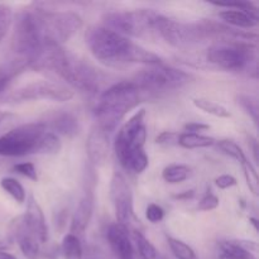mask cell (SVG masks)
<instances>
[{
  "label": "cell",
  "mask_w": 259,
  "mask_h": 259,
  "mask_svg": "<svg viewBox=\"0 0 259 259\" xmlns=\"http://www.w3.org/2000/svg\"><path fill=\"white\" fill-rule=\"evenodd\" d=\"M210 126L206 125V124H201V123H189L185 125V131L186 133H195L199 134V132H204L207 131Z\"/></svg>",
  "instance_id": "obj_40"
},
{
  "label": "cell",
  "mask_w": 259,
  "mask_h": 259,
  "mask_svg": "<svg viewBox=\"0 0 259 259\" xmlns=\"http://www.w3.org/2000/svg\"><path fill=\"white\" fill-rule=\"evenodd\" d=\"M29 66V61L25 57H18L14 60L7 61L0 65V94L9 86L10 81L23 72L24 68Z\"/></svg>",
  "instance_id": "obj_18"
},
{
  "label": "cell",
  "mask_w": 259,
  "mask_h": 259,
  "mask_svg": "<svg viewBox=\"0 0 259 259\" xmlns=\"http://www.w3.org/2000/svg\"><path fill=\"white\" fill-rule=\"evenodd\" d=\"M62 252L66 259H95L91 254H86L80 238L67 234L62 240Z\"/></svg>",
  "instance_id": "obj_21"
},
{
  "label": "cell",
  "mask_w": 259,
  "mask_h": 259,
  "mask_svg": "<svg viewBox=\"0 0 259 259\" xmlns=\"http://www.w3.org/2000/svg\"><path fill=\"white\" fill-rule=\"evenodd\" d=\"M157 32L169 45L175 47H184V46L194 45L200 42L204 38L209 37L206 25L185 24L177 20L159 15L156 27Z\"/></svg>",
  "instance_id": "obj_10"
},
{
  "label": "cell",
  "mask_w": 259,
  "mask_h": 259,
  "mask_svg": "<svg viewBox=\"0 0 259 259\" xmlns=\"http://www.w3.org/2000/svg\"><path fill=\"white\" fill-rule=\"evenodd\" d=\"M219 197L215 196L212 192H207L204 197L201 199V201L199 202V210L201 211H210V210H214L219 206Z\"/></svg>",
  "instance_id": "obj_35"
},
{
  "label": "cell",
  "mask_w": 259,
  "mask_h": 259,
  "mask_svg": "<svg viewBox=\"0 0 259 259\" xmlns=\"http://www.w3.org/2000/svg\"><path fill=\"white\" fill-rule=\"evenodd\" d=\"M179 144L187 149L205 148V147L214 146L215 139L211 137L202 136V134L182 133L179 136Z\"/></svg>",
  "instance_id": "obj_23"
},
{
  "label": "cell",
  "mask_w": 259,
  "mask_h": 259,
  "mask_svg": "<svg viewBox=\"0 0 259 259\" xmlns=\"http://www.w3.org/2000/svg\"><path fill=\"white\" fill-rule=\"evenodd\" d=\"M217 7H223L227 8V9H239L244 10V12L250 13L253 15H257L258 17V8L254 3L252 2H229V3H219L215 2L212 3Z\"/></svg>",
  "instance_id": "obj_33"
},
{
  "label": "cell",
  "mask_w": 259,
  "mask_h": 259,
  "mask_svg": "<svg viewBox=\"0 0 259 259\" xmlns=\"http://www.w3.org/2000/svg\"><path fill=\"white\" fill-rule=\"evenodd\" d=\"M144 116V109L137 111L121 126L114 142V151L119 163L134 174H141L148 167V156L143 148L147 139Z\"/></svg>",
  "instance_id": "obj_2"
},
{
  "label": "cell",
  "mask_w": 259,
  "mask_h": 259,
  "mask_svg": "<svg viewBox=\"0 0 259 259\" xmlns=\"http://www.w3.org/2000/svg\"><path fill=\"white\" fill-rule=\"evenodd\" d=\"M159 13L151 9H138L131 12H113L104 15L105 27L115 30L119 34L142 37L148 32L156 30Z\"/></svg>",
  "instance_id": "obj_5"
},
{
  "label": "cell",
  "mask_w": 259,
  "mask_h": 259,
  "mask_svg": "<svg viewBox=\"0 0 259 259\" xmlns=\"http://www.w3.org/2000/svg\"><path fill=\"white\" fill-rule=\"evenodd\" d=\"M239 103L242 104L243 106L245 108V110L248 111V113L252 114L253 119L254 120H257V115H258V104L257 101L254 100V99L249 98V96H240L239 98Z\"/></svg>",
  "instance_id": "obj_38"
},
{
  "label": "cell",
  "mask_w": 259,
  "mask_h": 259,
  "mask_svg": "<svg viewBox=\"0 0 259 259\" xmlns=\"http://www.w3.org/2000/svg\"><path fill=\"white\" fill-rule=\"evenodd\" d=\"M13 50L28 61L43 46L40 29V10H27L18 17L13 34Z\"/></svg>",
  "instance_id": "obj_6"
},
{
  "label": "cell",
  "mask_w": 259,
  "mask_h": 259,
  "mask_svg": "<svg viewBox=\"0 0 259 259\" xmlns=\"http://www.w3.org/2000/svg\"><path fill=\"white\" fill-rule=\"evenodd\" d=\"M194 104L196 108L201 109L205 113L218 116V118H229L230 116V113L228 111V109H225L224 106L215 103V101L207 100V99H195Z\"/></svg>",
  "instance_id": "obj_27"
},
{
  "label": "cell",
  "mask_w": 259,
  "mask_h": 259,
  "mask_svg": "<svg viewBox=\"0 0 259 259\" xmlns=\"http://www.w3.org/2000/svg\"><path fill=\"white\" fill-rule=\"evenodd\" d=\"M133 240L137 245V249H138L139 255L142 259H159L161 254H159L158 250L156 249L153 244L142 234L138 230H134L133 232Z\"/></svg>",
  "instance_id": "obj_24"
},
{
  "label": "cell",
  "mask_w": 259,
  "mask_h": 259,
  "mask_svg": "<svg viewBox=\"0 0 259 259\" xmlns=\"http://www.w3.org/2000/svg\"><path fill=\"white\" fill-rule=\"evenodd\" d=\"M215 184H217V186L219 187V189H229V187H233L237 185V180H235V177H233L232 175H222V176L218 177L217 180H215Z\"/></svg>",
  "instance_id": "obj_39"
},
{
  "label": "cell",
  "mask_w": 259,
  "mask_h": 259,
  "mask_svg": "<svg viewBox=\"0 0 259 259\" xmlns=\"http://www.w3.org/2000/svg\"><path fill=\"white\" fill-rule=\"evenodd\" d=\"M189 81L190 76L186 72L159 63V65L147 66L144 70L137 73L133 82L139 91L164 93V91L181 89Z\"/></svg>",
  "instance_id": "obj_7"
},
{
  "label": "cell",
  "mask_w": 259,
  "mask_h": 259,
  "mask_svg": "<svg viewBox=\"0 0 259 259\" xmlns=\"http://www.w3.org/2000/svg\"><path fill=\"white\" fill-rule=\"evenodd\" d=\"M146 217L149 222L156 224V223H159L162 219H163L164 211L161 206H158V205L151 204L148 207H147Z\"/></svg>",
  "instance_id": "obj_36"
},
{
  "label": "cell",
  "mask_w": 259,
  "mask_h": 259,
  "mask_svg": "<svg viewBox=\"0 0 259 259\" xmlns=\"http://www.w3.org/2000/svg\"><path fill=\"white\" fill-rule=\"evenodd\" d=\"M0 259H17V258H15L13 254H10V253H7L4 252V250L0 249Z\"/></svg>",
  "instance_id": "obj_41"
},
{
  "label": "cell",
  "mask_w": 259,
  "mask_h": 259,
  "mask_svg": "<svg viewBox=\"0 0 259 259\" xmlns=\"http://www.w3.org/2000/svg\"><path fill=\"white\" fill-rule=\"evenodd\" d=\"M0 185H2L3 190L8 192L17 202L22 204V202L25 201V191L19 181H17L13 177H4L0 181Z\"/></svg>",
  "instance_id": "obj_28"
},
{
  "label": "cell",
  "mask_w": 259,
  "mask_h": 259,
  "mask_svg": "<svg viewBox=\"0 0 259 259\" xmlns=\"http://www.w3.org/2000/svg\"><path fill=\"white\" fill-rule=\"evenodd\" d=\"M106 239H108L109 245L116 258L133 259L134 250L131 237H129L128 228L119 223L110 225L106 232Z\"/></svg>",
  "instance_id": "obj_15"
},
{
  "label": "cell",
  "mask_w": 259,
  "mask_h": 259,
  "mask_svg": "<svg viewBox=\"0 0 259 259\" xmlns=\"http://www.w3.org/2000/svg\"><path fill=\"white\" fill-rule=\"evenodd\" d=\"M14 234L20 247V250H22L25 257L34 259L39 254V242L25 228L22 218H19L17 223H14Z\"/></svg>",
  "instance_id": "obj_17"
},
{
  "label": "cell",
  "mask_w": 259,
  "mask_h": 259,
  "mask_svg": "<svg viewBox=\"0 0 259 259\" xmlns=\"http://www.w3.org/2000/svg\"><path fill=\"white\" fill-rule=\"evenodd\" d=\"M22 220L24 223L25 228L39 242V244L47 242L48 229L47 224H46L45 215H43L39 204L33 196H29V199H28L27 210H25V214L22 217Z\"/></svg>",
  "instance_id": "obj_13"
},
{
  "label": "cell",
  "mask_w": 259,
  "mask_h": 259,
  "mask_svg": "<svg viewBox=\"0 0 259 259\" xmlns=\"http://www.w3.org/2000/svg\"><path fill=\"white\" fill-rule=\"evenodd\" d=\"M189 167L184 166V164H172L163 169L162 176H163L164 181L168 184H180L189 177Z\"/></svg>",
  "instance_id": "obj_26"
},
{
  "label": "cell",
  "mask_w": 259,
  "mask_h": 259,
  "mask_svg": "<svg viewBox=\"0 0 259 259\" xmlns=\"http://www.w3.org/2000/svg\"><path fill=\"white\" fill-rule=\"evenodd\" d=\"M139 103V90L133 81H121L104 91L95 108L96 125L110 133L125 114Z\"/></svg>",
  "instance_id": "obj_3"
},
{
  "label": "cell",
  "mask_w": 259,
  "mask_h": 259,
  "mask_svg": "<svg viewBox=\"0 0 259 259\" xmlns=\"http://www.w3.org/2000/svg\"><path fill=\"white\" fill-rule=\"evenodd\" d=\"M168 245L177 259H199L195 250L190 245L176 238H168Z\"/></svg>",
  "instance_id": "obj_29"
},
{
  "label": "cell",
  "mask_w": 259,
  "mask_h": 259,
  "mask_svg": "<svg viewBox=\"0 0 259 259\" xmlns=\"http://www.w3.org/2000/svg\"><path fill=\"white\" fill-rule=\"evenodd\" d=\"M88 156L94 166H103L109 157V133L99 125L90 131L86 141Z\"/></svg>",
  "instance_id": "obj_14"
},
{
  "label": "cell",
  "mask_w": 259,
  "mask_h": 259,
  "mask_svg": "<svg viewBox=\"0 0 259 259\" xmlns=\"http://www.w3.org/2000/svg\"><path fill=\"white\" fill-rule=\"evenodd\" d=\"M219 15L225 23L238 28H247V29H249V28L255 27L258 24L257 15H253L250 13L244 12V10L227 9L223 10Z\"/></svg>",
  "instance_id": "obj_19"
},
{
  "label": "cell",
  "mask_w": 259,
  "mask_h": 259,
  "mask_svg": "<svg viewBox=\"0 0 259 259\" xmlns=\"http://www.w3.org/2000/svg\"><path fill=\"white\" fill-rule=\"evenodd\" d=\"M85 39L94 57L110 65L144 63L153 66L161 63L158 56L131 42L128 38L108 27H90L86 32Z\"/></svg>",
  "instance_id": "obj_1"
},
{
  "label": "cell",
  "mask_w": 259,
  "mask_h": 259,
  "mask_svg": "<svg viewBox=\"0 0 259 259\" xmlns=\"http://www.w3.org/2000/svg\"><path fill=\"white\" fill-rule=\"evenodd\" d=\"M192 195H194V192H192V191H187L185 195H177L176 197H177V199H182V197H191Z\"/></svg>",
  "instance_id": "obj_43"
},
{
  "label": "cell",
  "mask_w": 259,
  "mask_h": 259,
  "mask_svg": "<svg viewBox=\"0 0 259 259\" xmlns=\"http://www.w3.org/2000/svg\"><path fill=\"white\" fill-rule=\"evenodd\" d=\"M34 259H55V258H52V257H51V255H40V254H38Z\"/></svg>",
  "instance_id": "obj_44"
},
{
  "label": "cell",
  "mask_w": 259,
  "mask_h": 259,
  "mask_svg": "<svg viewBox=\"0 0 259 259\" xmlns=\"http://www.w3.org/2000/svg\"><path fill=\"white\" fill-rule=\"evenodd\" d=\"M73 98V91L67 86L61 83L50 82V81H35L18 89L10 95L14 101H30V100H52L63 103Z\"/></svg>",
  "instance_id": "obj_11"
},
{
  "label": "cell",
  "mask_w": 259,
  "mask_h": 259,
  "mask_svg": "<svg viewBox=\"0 0 259 259\" xmlns=\"http://www.w3.org/2000/svg\"><path fill=\"white\" fill-rule=\"evenodd\" d=\"M15 172H18L22 176L27 177V179L32 180V181H37L38 176H37V171H35V167L33 163H29V162H24V163H19L15 164L13 167Z\"/></svg>",
  "instance_id": "obj_34"
},
{
  "label": "cell",
  "mask_w": 259,
  "mask_h": 259,
  "mask_svg": "<svg viewBox=\"0 0 259 259\" xmlns=\"http://www.w3.org/2000/svg\"><path fill=\"white\" fill-rule=\"evenodd\" d=\"M255 47L242 40H218L207 50V60L227 71L245 70L254 62Z\"/></svg>",
  "instance_id": "obj_4"
},
{
  "label": "cell",
  "mask_w": 259,
  "mask_h": 259,
  "mask_svg": "<svg viewBox=\"0 0 259 259\" xmlns=\"http://www.w3.org/2000/svg\"><path fill=\"white\" fill-rule=\"evenodd\" d=\"M94 211V194L93 190H88L81 199L80 204H78L77 209H76L75 214H73L72 223H71V230L70 234L75 235V237L80 238L85 233L86 228H88L89 223H90L91 217H93Z\"/></svg>",
  "instance_id": "obj_16"
},
{
  "label": "cell",
  "mask_w": 259,
  "mask_h": 259,
  "mask_svg": "<svg viewBox=\"0 0 259 259\" xmlns=\"http://www.w3.org/2000/svg\"><path fill=\"white\" fill-rule=\"evenodd\" d=\"M53 129L57 133L66 137H73L78 133V120L73 115L68 113H63L61 115L56 116L52 123Z\"/></svg>",
  "instance_id": "obj_22"
},
{
  "label": "cell",
  "mask_w": 259,
  "mask_h": 259,
  "mask_svg": "<svg viewBox=\"0 0 259 259\" xmlns=\"http://www.w3.org/2000/svg\"><path fill=\"white\" fill-rule=\"evenodd\" d=\"M13 12L12 8L7 4H0V42L4 39L12 25Z\"/></svg>",
  "instance_id": "obj_31"
},
{
  "label": "cell",
  "mask_w": 259,
  "mask_h": 259,
  "mask_svg": "<svg viewBox=\"0 0 259 259\" xmlns=\"http://www.w3.org/2000/svg\"><path fill=\"white\" fill-rule=\"evenodd\" d=\"M243 171H244L245 180H247V185L250 189V191L254 195H258V175L253 164L249 161H245L242 163Z\"/></svg>",
  "instance_id": "obj_32"
},
{
  "label": "cell",
  "mask_w": 259,
  "mask_h": 259,
  "mask_svg": "<svg viewBox=\"0 0 259 259\" xmlns=\"http://www.w3.org/2000/svg\"><path fill=\"white\" fill-rule=\"evenodd\" d=\"M218 147H219V149L223 153L228 154V156H230L232 158L237 159L240 163L247 161V157H245L243 149L240 148L235 142L230 141V139H223V141H219L218 142Z\"/></svg>",
  "instance_id": "obj_30"
},
{
  "label": "cell",
  "mask_w": 259,
  "mask_h": 259,
  "mask_svg": "<svg viewBox=\"0 0 259 259\" xmlns=\"http://www.w3.org/2000/svg\"><path fill=\"white\" fill-rule=\"evenodd\" d=\"M219 255L222 259H257L242 243L232 240L219 243Z\"/></svg>",
  "instance_id": "obj_20"
},
{
  "label": "cell",
  "mask_w": 259,
  "mask_h": 259,
  "mask_svg": "<svg viewBox=\"0 0 259 259\" xmlns=\"http://www.w3.org/2000/svg\"><path fill=\"white\" fill-rule=\"evenodd\" d=\"M61 147H62V144H61L60 138H58L55 133H47V132H46V133L40 137L39 141H38L34 153L55 154L60 152Z\"/></svg>",
  "instance_id": "obj_25"
},
{
  "label": "cell",
  "mask_w": 259,
  "mask_h": 259,
  "mask_svg": "<svg viewBox=\"0 0 259 259\" xmlns=\"http://www.w3.org/2000/svg\"><path fill=\"white\" fill-rule=\"evenodd\" d=\"M8 116H9V114L4 113V111H0V128H2L3 123H4V121H5V119H7Z\"/></svg>",
  "instance_id": "obj_42"
},
{
  "label": "cell",
  "mask_w": 259,
  "mask_h": 259,
  "mask_svg": "<svg viewBox=\"0 0 259 259\" xmlns=\"http://www.w3.org/2000/svg\"><path fill=\"white\" fill-rule=\"evenodd\" d=\"M46 133L42 123H29L17 126L0 137V156L22 157L34 153L40 137Z\"/></svg>",
  "instance_id": "obj_8"
},
{
  "label": "cell",
  "mask_w": 259,
  "mask_h": 259,
  "mask_svg": "<svg viewBox=\"0 0 259 259\" xmlns=\"http://www.w3.org/2000/svg\"><path fill=\"white\" fill-rule=\"evenodd\" d=\"M81 27H82V19L76 13L40 10L43 45L53 43L61 46L62 43L67 42Z\"/></svg>",
  "instance_id": "obj_9"
},
{
  "label": "cell",
  "mask_w": 259,
  "mask_h": 259,
  "mask_svg": "<svg viewBox=\"0 0 259 259\" xmlns=\"http://www.w3.org/2000/svg\"><path fill=\"white\" fill-rule=\"evenodd\" d=\"M156 143L162 146H172V144H179V134L174 132H163L156 138Z\"/></svg>",
  "instance_id": "obj_37"
},
{
  "label": "cell",
  "mask_w": 259,
  "mask_h": 259,
  "mask_svg": "<svg viewBox=\"0 0 259 259\" xmlns=\"http://www.w3.org/2000/svg\"><path fill=\"white\" fill-rule=\"evenodd\" d=\"M110 197L115 210L116 220L119 224L128 228L134 217L133 192L125 177L118 172H115L111 179Z\"/></svg>",
  "instance_id": "obj_12"
}]
</instances>
